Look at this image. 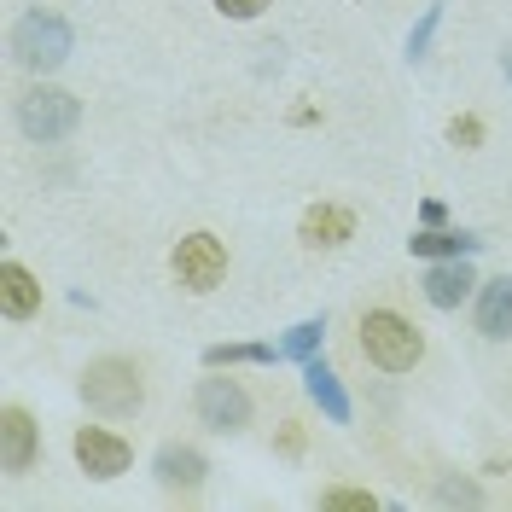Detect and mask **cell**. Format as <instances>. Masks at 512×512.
<instances>
[{
	"label": "cell",
	"mask_w": 512,
	"mask_h": 512,
	"mask_svg": "<svg viewBox=\"0 0 512 512\" xmlns=\"http://www.w3.org/2000/svg\"><path fill=\"white\" fill-rule=\"evenodd\" d=\"M82 402L99 419H134L140 402H146V379H140V367L123 361V355H99V361L82 367Z\"/></svg>",
	"instance_id": "obj_1"
},
{
	"label": "cell",
	"mask_w": 512,
	"mask_h": 512,
	"mask_svg": "<svg viewBox=\"0 0 512 512\" xmlns=\"http://www.w3.org/2000/svg\"><path fill=\"white\" fill-rule=\"evenodd\" d=\"M361 355L379 373H414L425 361V338H419L414 320H402L396 309H367L361 315Z\"/></svg>",
	"instance_id": "obj_2"
},
{
	"label": "cell",
	"mask_w": 512,
	"mask_h": 512,
	"mask_svg": "<svg viewBox=\"0 0 512 512\" xmlns=\"http://www.w3.org/2000/svg\"><path fill=\"white\" fill-rule=\"evenodd\" d=\"M82 123V99L64 94V88H47V82H35L30 94H18V128L41 140V146H53V140H70Z\"/></svg>",
	"instance_id": "obj_3"
},
{
	"label": "cell",
	"mask_w": 512,
	"mask_h": 512,
	"mask_svg": "<svg viewBox=\"0 0 512 512\" xmlns=\"http://www.w3.org/2000/svg\"><path fill=\"white\" fill-rule=\"evenodd\" d=\"M70 24H64L59 12H30V18H18V30H12V59L35 70V76H47V70H59L70 59Z\"/></svg>",
	"instance_id": "obj_4"
},
{
	"label": "cell",
	"mask_w": 512,
	"mask_h": 512,
	"mask_svg": "<svg viewBox=\"0 0 512 512\" xmlns=\"http://www.w3.org/2000/svg\"><path fill=\"white\" fill-rule=\"evenodd\" d=\"M169 268H175V280L187 291H216L227 280V245L216 239V233H187L175 251H169Z\"/></svg>",
	"instance_id": "obj_5"
},
{
	"label": "cell",
	"mask_w": 512,
	"mask_h": 512,
	"mask_svg": "<svg viewBox=\"0 0 512 512\" xmlns=\"http://www.w3.org/2000/svg\"><path fill=\"white\" fill-rule=\"evenodd\" d=\"M192 408H198V419H204L210 431H222V437H233V431L251 425V396H245L239 379H198Z\"/></svg>",
	"instance_id": "obj_6"
},
{
	"label": "cell",
	"mask_w": 512,
	"mask_h": 512,
	"mask_svg": "<svg viewBox=\"0 0 512 512\" xmlns=\"http://www.w3.org/2000/svg\"><path fill=\"white\" fill-rule=\"evenodd\" d=\"M76 466L88 472L94 483H111V478H123L128 472V460H134V448L117 437V431H105V425H82L76 431Z\"/></svg>",
	"instance_id": "obj_7"
},
{
	"label": "cell",
	"mask_w": 512,
	"mask_h": 512,
	"mask_svg": "<svg viewBox=\"0 0 512 512\" xmlns=\"http://www.w3.org/2000/svg\"><path fill=\"white\" fill-rule=\"evenodd\" d=\"M35 460H41V425L30 419V408H6L0 414V466H6V478H24Z\"/></svg>",
	"instance_id": "obj_8"
},
{
	"label": "cell",
	"mask_w": 512,
	"mask_h": 512,
	"mask_svg": "<svg viewBox=\"0 0 512 512\" xmlns=\"http://www.w3.org/2000/svg\"><path fill=\"white\" fill-rule=\"evenodd\" d=\"M472 291H478V274H472L466 256H443V262L425 268V303L431 309H460Z\"/></svg>",
	"instance_id": "obj_9"
},
{
	"label": "cell",
	"mask_w": 512,
	"mask_h": 512,
	"mask_svg": "<svg viewBox=\"0 0 512 512\" xmlns=\"http://www.w3.org/2000/svg\"><path fill=\"white\" fill-rule=\"evenodd\" d=\"M355 239V216L344 204H309L303 210V245L309 251H338Z\"/></svg>",
	"instance_id": "obj_10"
},
{
	"label": "cell",
	"mask_w": 512,
	"mask_h": 512,
	"mask_svg": "<svg viewBox=\"0 0 512 512\" xmlns=\"http://www.w3.org/2000/svg\"><path fill=\"white\" fill-rule=\"evenodd\" d=\"M303 390H309V402H315L332 425H350V390L338 384V373H332L320 355L315 361H303Z\"/></svg>",
	"instance_id": "obj_11"
},
{
	"label": "cell",
	"mask_w": 512,
	"mask_h": 512,
	"mask_svg": "<svg viewBox=\"0 0 512 512\" xmlns=\"http://www.w3.org/2000/svg\"><path fill=\"white\" fill-rule=\"evenodd\" d=\"M152 472H158L163 489H198L204 472H210V460H204L192 443H163L158 460H152Z\"/></svg>",
	"instance_id": "obj_12"
},
{
	"label": "cell",
	"mask_w": 512,
	"mask_h": 512,
	"mask_svg": "<svg viewBox=\"0 0 512 512\" xmlns=\"http://www.w3.org/2000/svg\"><path fill=\"white\" fill-rule=\"evenodd\" d=\"M478 332L489 338V344L512 338V280H507V274L478 286Z\"/></svg>",
	"instance_id": "obj_13"
},
{
	"label": "cell",
	"mask_w": 512,
	"mask_h": 512,
	"mask_svg": "<svg viewBox=\"0 0 512 512\" xmlns=\"http://www.w3.org/2000/svg\"><path fill=\"white\" fill-rule=\"evenodd\" d=\"M0 309H6V320H30L41 309V280L24 262H0Z\"/></svg>",
	"instance_id": "obj_14"
},
{
	"label": "cell",
	"mask_w": 512,
	"mask_h": 512,
	"mask_svg": "<svg viewBox=\"0 0 512 512\" xmlns=\"http://www.w3.org/2000/svg\"><path fill=\"white\" fill-rule=\"evenodd\" d=\"M408 251L425 256V262H443V256L483 251V239H478V233H460V227H425V233H414V239H408Z\"/></svg>",
	"instance_id": "obj_15"
},
{
	"label": "cell",
	"mask_w": 512,
	"mask_h": 512,
	"mask_svg": "<svg viewBox=\"0 0 512 512\" xmlns=\"http://www.w3.org/2000/svg\"><path fill=\"white\" fill-rule=\"evenodd\" d=\"M280 355V344H210L204 350V367L222 373V367H268Z\"/></svg>",
	"instance_id": "obj_16"
},
{
	"label": "cell",
	"mask_w": 512,
	"mask_h": 512,
	"mask_svg": "<svg viewBox=\"0 0 512 512\" xmlns=\"http://www.w3.org/2000/svg\"><path fill=\"white\" fill-rule=\"evenodd\" d=\"M320 338H326V320H297L286 338H280V355H291V361H315Z\"/></svg>",
	"instance_id": "obj_17"
},
{
	"label": "cell",
	"mask_w": 512,
	"mask_h": 512,
	"mask_svg": "<svg viewBox=\"0 0 512 512\" xmlns=\"http://www.w3.org/2000/svg\"><path fill=\"white\" fill-rule=\"evenodd\" d=\"M437 501H443V507H478L483 489L472 478H443V483H437Z\"/></svg>",
	"instance_id": "obj_18"
},
{
	"label": "cell",
	"mask_w": 512,
	"mask_h": 512,
	"mask_svg": "<svg viewBox=\"0 0 512 512\" xmlns=\"http://www.w3.org/2000/svg\"><path fill=\"white\" fill-rule=\"evenodd\" d=\"M320 507H326V512H373L379 501H373L367 489H326V495H320Z\"/></svg>",
	"instance_id": "obj_19"
},
{
	"label": "cell",
	"mask_w": 512,
	"mask_h": 512,
	"mask_svg": "<svg viewBox=\"0 0 512 512\" xmlns=\"http://www.w3.org/2000/svg\"><path fill=\"white\" fill-rule=\"evenodd\" d=\"M437 24H443V0H437V6H425V18H419L414 35H408V53H414V59H425V47H431Z\"/></svg>",
	"instance_id": "obj_20"
},
{
	"label": "cell",
	"mask_w": 512,
	"mask_h": 512,
	"mask_svg": "<svg viewBox=\"0 0 512 512\" xmlns=\"http://www.w3.org/2000/svg\"><path fill=\"white\" fill-rule=\"evenodd\" d=\"M448 140H454V146H478L483 123H478V117H454V123H448Z\"/></svg>",
	"instance_id": "obj_21"
},
{
	"label": "cell",
	"mask_w": 512,
	"mask_h": 512,
	"mask_svg": "<svg viewBox=\"0 0 512 512\" xmlns=\"http://www.w3.org/2000/svg\"><path fill=\"white\" fill-rule=\"evenodd\" d=\"M262 6H268V0H216V12H222V18H233V24H245V18H256Z\"/></svg>",
	"instance_id": "obj_22"
},
{
	"label": "cell",
	"mask_w": 512,
	"mask_h": 512,
	"mask_svg": "<svg viewBox=\"0 0 512 512\" xmlns=\"http://www.w3.org/2000/svg\"><path fill=\"white\" fill-rule=\"evenodd\" d=\"M280 448H286V454H303V431H297V425H286V431H280Z\"/></svg>",
	"instance_id": "obj_23"
},
{
	"label": "cell",
	"mask_w": 512,
	"mask_h": 512,
	"mask_svg": "<svg viewBox=\"0 0 512 512\" xmlns=\"http://www.w3.org/2000/svg\"><path fill=\"white\" fill-rule=\"evenodd\" d=\"M419 216H425V227H443V216H448V210L437 204V198H425V210H419Z\"/></svg>",
	"instance_id": "obj_24"
},
{
	"label": "cell",
	"mask_w": 512,
	"mask_h": 512,
	"mask_svg": "<svg viewBox=\"0 0 512 512\" xmlns=\"http://www.w3.org/2000/svg\"><path fill=\"white\" fill-rule=\"evenodd\" d=\"M507 76H512V47H507Z\"/></svg>",
	"instance_id": "obj_25"
}]
</instances>
